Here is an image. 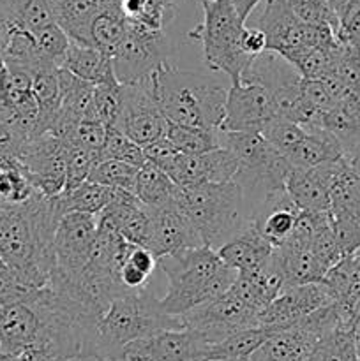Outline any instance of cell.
Masks as SVG:
<instances>
[{
  "label": "cell",
  "instance_id": "1",
  "mask_svg": "<svg viewBox=\"0 0 360 361\" xmlns=\"http://www.w3.org/2000/svg\"><path fill=\"white\" fill-rule=\"evenodd\" d=\"M64 215L59 196L39 190L25 203L0 204V257L35 288L49 282L53 238Z\"/></svg>",
  "mask_w": 360,
  "mask_h": 361
},
{
  "label": "cell",
  "instance_id": "2",
  "mask_svg": "<svg viewBox=\"0 0 360 361\" xmlns=\"http://www.w3.org/2000/svg\"><path fill=\"white\" fill-rule=\"evenodd\" d=\"M168 279L164 298L159 307L172 317H180L194 307L224 295L236 279V271L226 267L217 250L207 245L191 247L157 261Z\"/></svg>",
  "mask_w": 360,
  "mask_h": 361
},
{
  "label": "cell",
  "instance_id": "3",
  "mask_svg": "<svg viewBox=\"0 0 360 361\" xmlns=\"http://www.w3.org/2000/svg\"><path fill=\"white\" fill-rule=\"evenodd\" d=\"M152 90L168 122L221 130L228 90L215 80L164 62L152 74Z\"/></svg>",
  "mask_w": 360,
  "mask_h": 361
},
{
  "label": "cell",
  "instance_id": "4",
  "mask_svg": "<svg viewBox=\"0 0 360 361\" xmlns=\"http://www.w3.org/2000/svg\"><path fill=\"white\" fill-rule=\"evenodd\" d=\"M179 317L164 314L148 288L129 289L112 300L95 323L90 360L109 361L127 344L161 330H180Z\"/></svg>",
  "mask_w": 360,
  "mask_h": 361
},
{
  "label": "cell",
  "instance_id": "5",
  "mask_svg": "<svg viewBox=\"0 0 360 361\" xmlns=\"http://www.w3.org/2000/svg\"><path fill=\"white\" fill-rule=\"evenodd\" d=\"M175 203L194 226L201 243L214 250L249 221L244 192L235 180L193 187L176 185Z\"/></svg>",
  "mask_w": 360,
  "mask_h": 361
},
{
  "label": "cell",
  "instance_id": "6",
  "mask_svg": "<svg viewBox=\"0 0 360 361\" xmlns=\"http://www.w3.org/2000/svg\"><path fill=\"white\" fill-rule=\"evenodd\" d=\"M221 147L228 148L236 159L235 182L244 192L246 204L254 207L267 197L284 192V182L292 164L279 154L260 130H221Z\"/></svg>",
  "mask_w": 360,
  "mask_h": 361
},
{
  "label": "cell",
  "instance_id": "7",
  "mask_svg": "<svg viewBox=\"0 0 360 361\" xmlns=\"http://www.w3.org/2000/svg\"><path fill=\"white\" fill-rule=\"evenodd\" d=\"M203 6V23L189 32V39L203 46L205 66L215 73H224L232 83L240 81L244 71L254 56L242 49V32L246 21L236 13L232 0H200Z\"/></svg>",
  "mask_w": 360,
  "mask_h": 361
},
{
  "label": "cell",
  "instance_id": "8",
  "mask_svg": "<svg viewBox=\"0 0 360 361\" xmlns=\"http://www.w3.org/2000/svg\"><path fill=\"white\" fill-rule=\"evenodd\" d=\"M246 25L260 28L267 37V51L284 59L313 46L337 41L335 30L328 25H309L300 20L288 0H261L247 16Z\"/></svg>",
  "mask_w": 360,
  "mask_h": 361
},
{
  "label": "cell",
  "instance_id": "9",
  "mask_svg": "<svg viewBox=\"0 0 360 361\" xmlns=\"http://www.w3.org/2000/svg\"><path fill=\"white\" fill-rule=\"evenodd\" d=\"M173 48L164 32L129 25L126 37L113 53V71L120 85L147 80L172 55Z\"/></svg>",
  "mask_w": 360,
  "mask_h": 361
},
{
  "label": "cell",
  "instance_id": "10",
  "mask_svg": "<svg viewBox=\"0 0 360 361\" xmlns=\"http://www.w3.org/2000/svg\"><path fill=\"white\" fill-rule=\"evenodd\" d=\"M97 233V215L69 212L60 219L53 238V263L49 281H73L90 259Z\"/></svg>",
  "mask_w": 360,
  "mask_h": 361
},
{
  "label": "cell",
  "instance_id": "11",
  "mask_svg": "<svg viewBox=\"0 0 360 361\" xmlns=\"http://www.w3.org/2000/svg\"><path fill=\"white\" fill-rule=\"evenodd\" d=\"M214 344L187 328L161 330L127 344L109 361H214Z\"/></svg>",
  "mask_w": 360,
  "mask_h": 361
},
{
  "label": "cell",
  "instance_id": "12",
  "mask_svg": "<svg viewBox=\"0 0 360 361\" xmlns=\"http://www.w3.org/2000/svg\"><path fill=\"white\" fill-rule=\"evenodd\" d=\"M258 317L260 314L256 310L246 305L228 289L224 295L194 307L179 319L182 328L198 331L208 342L217 344L236 331L258 326Z\"/></svg>",
  "mask_w": 360,
  "mask_h": 361
},
{
  "label": "cell",
  "instance_id": "13",
  "mask_svg": "<svg viewBox=\"0 0 360 361\" xmlns=\"http://www.w3.org/2000/svg\"><path fill=\"white\" fill-rule=\"evenodd\" d=\"M166 126L168 120L159 111L152 90V76L122 85V109L115 129L145 148L164 136Z\"/></svg>",
  "mask_w": 360,
  "mask_h": 361
},
{
  "label": "cell",
  "instance_id": "14",
  "mask_svg": "<svg viewBox=\"0 0 360 361\" xmlns=\"http://www.w3.org/2000/svg\"><path fill=\"white\" fill-rule=\"evenodd\" d=\"M66 150V143L52 133L39 134L25 141L18 161L35 190L46 196H60L64 192Z\"/></svg>",
  "mask_w": 360,
  "mask_h": 361
},
{
  "label": "cell",
  "instance_id": "15",
  "mask_svg": "<svg viewBox=\"0 0 360 361\" xmlns=\"http://www.w3.org/2000/svg\"><path fill=\"white\" fill-rule=\"evenodd\" d=\"M334 303L330 291L325 282H313V284L288 286L282 289L258 317V326L268 328L272 331L284 330L293 326L313 314L314 310Z\"/></svg>",
  "mask_w": 360,
  "mask_h": 361
},
{
  "label": "cell",
  "instance_id": "16",
  "mask_svg": "<svg viewBox=\"0 0 360 361\" xmlns=\"http://www.w3.org/2000/svg\"><path fill=\"white\" fill-rule=\"evenodd\" d=\"M239 164L228 148L219 147L201 154L179 152L162 171L179 187H193L201 183L232 182Z\"/></svg>",
  "mask_w": 360,
  "mask_h": 361
},
{
  "label": "cell",
  "instance_id": "17",
  "mask_svg": "<svg viewBox=\"0 0 360 361\" xmlns=\"http://www.w3.org/2000/svg\"><path fill=\"white\" fill-rule=\"evenodd\" d=\"M275 116L272 95L256 81H236L228 88L221 130H260Z\"/></svg>",
  "mask_w": 360,
  "mask_h": 361
},
{
  "label": "cell",
  "instance_id": "18",
  "mask_svg": "<svg viewBox=\"0 0 360 361\" xmlns=\"http://www.w3.org/2000/svg\"><path fill=\"white\" fill-rule=\"evenodd\" d=\"M147 210L150 215V235H148L147 249L157 257V261L184 249L203 245L194 226L175 201L164 207L147 208Z\"/></svg>",
  "mask_w": 360,
  "mask_h": 361
},
{
  "label": "cell",
  "instance_id": "19",
  "mask_svg": "<svg viewBox=\"0 0 360 361\" xmlns=\"http://www.w3.org/2000/svg\"><path fill=\"white\" fill-rule=\"evenodd\" d=\"M44 319L34 300L0 303V351L16 353L41 348Z\"/></svg>",
  "mask_w": 360,
  "mask_h": 361
},
{
  "label": "cell",
  "instance_id": "20",
  "mask_svg": "<svg viewBox=\"0 0 360 361\" xmlns=\"http://www.w3.org/2000/svg\"><path fill=\"white\" fill-rule=\"evenodd\" d=\"M272 252H274L272 243L261 235L251 219L235 236H232L217 249L222 263L236 274L254 270L263 264L272 256Z\"/></svg>",
  "mask_w": 360,
  "mask_h": 361
},
{
  "label": "cell",
  "instance_id": "21",
  "mask_svg": "<svg viewBox=\"0 0 360 361\" xmlns=\"http://www.w3.org/2000/svg\"><path fill=\"white\" fill-rule=\"evenodd\" d=\"M286 194L302 212H330V194L318 168L289 169L284 182Z\"/></svg>",
  "mask_w": 360,
  "mask_h": 361
},
{
  "label": "cell",
  "instance_id": "22",
  "mask_svg": "<svg viewBox=\"0 0 360 361\" xmlns=\"http://www.w3.org/2000/svg\"><path fill=\"white\" fill-rule=\"evenodd\" d=\"M60 67L94 85L116 80L115 71H113V60L108 53L101 51L94 46L78 44L73 41H71L69 49H67Z\"/></svg>",
  "mask_w": 360,
  "mask_h": 361
},
{
  "label": "cell",
  "instance_id": "23",
  "mask_svg": "<svg viewBox=\"0 0 360 361\" xmlns=\"http://www.w3.org/2000/svg\"><path fill=\"white\" fill-rule=\"evenodd\" d=\"M0 56H2L4 66L21 67V69L30 71L32 74L46 66H55L42 55L34 34L14 23H9L7 27L2 46H0Z\"/></svg>",
  "mask_w": 360,
  "mask_h": 361
},
{
  "label": "cell",
  "instance_id": "24",
  "mask_svg": "<svg viewBox=\"0 0 360 361\" xmlns=\"http://www.w3.org/2000/svg\"><path fill=\"white\" fill-rule=\"evenodd\" d=\"M344 157L341 141L323 129H307L304 140L286 155L293 168H316Z\"/></svg>",
  "mask_w": 360,
  "mask_h": 361
},
{
  "label": "cell",
  "instance_id": "25",
  "mask_svg": "<svg viewBox=\"0 0 360 361\" xmlns=\"http://www.w3.org/2000/svg\"><path fill=\"white\" fill-rule=\"evenodd\" d=\"M274 257L284 275L286 288L321 282L327 274V270L318 263L314 254L307 247L282 243L274 249Z\"/></svg>",
  "mask_w": 360,
  "mask_h": 361
},
{
  "label": "cell",
  "instance_id": "26",
  "mask_svg": "<svg viewBox=\"0 0 360 361\" xmlns=\"http://www.w3.org/2000/svg\"><path fill=\"white\" fill-rule=\"evenodd\" d=\"M129 20L120 9L119 0H102L90 23V46L113 56L129 30Z\"/></svg>",
  "mask_w": 360,
  "mask_h": 361
},
{
  "label": "cell",
  "instance_id": "27",
  "mask_svg": "<svg viewBox=\"0 0 360 361\" xmlns=\"http://www.w3.org/2000/svg\"><path fill=\"white\" fill-rule=\"evenodd\" d=\"M102 0H55L56 23L78 44L90 46V23Z\"/></svg>",
  "mask_w": 360,
  "mask_h": 361
},
{
  "label": "cell",
  "instance_id": "28",
  "mask_svg": "<svg viewBox=\"0 0 360 361\" xmlns=\"http://www.w3.org/2000/svg\"><path fill=\"white\" fill-rule=\"evenodd\" d=\"M59 85H60V108L59 115L64 118L80 120L87 118L90 109L92 97H94L95 85L74 76L69 71L59 67Z\"/></svg>",
  "mask_w": 360,
  "mask_h": 361
},
{
  "label": "cell",
  "instance_id": "29",
  "mask_svg": "<svg viewBox=\"0 0 360 361\" xmlns=\"http://www.w3.org/2000/svg\"><path fill=\"white\" fill-rule=\"evenodd\" d=\"M134 194L143 207L157 208L175 201L176 185L161 168L147 161L138 169Z\"/></svg>",
  "mask_w": 360,
  "mask_h": 361
},
{
  "label": "cell",
  "instance_id": "30",
  "mask_svg": "<svg viewBox=\"0 0 360 361\" xmlns=\"http://www.w3.org/2000/svg\"><path fill=\"white\" fill-rule=\"evenodd\" d=\"M339 49H341V41L337 39L328 44H318L286 56V60L295 67L304 80H323L334 74Z\"/></svg>",
  "mask_w": 360,
  "mask_h": 361
},
{
  "label": "cell",
  "instance_id": "31",
  "mask_svg": "<svg viewBox=\"0 0 360 361\" xmlns=\"http://www.w3.org/2000/svg\"><path fill=\"white\" fill-rule=\"evenodd\" d=\"M119 2L129 23L154 32H164V27L175 18L176 13L175 4L169 0H119Z\"/></svg>",
  "mask_w": 360,
  "mask_h": 361
},
{
  "label": "cell",
  "instance_id": "32",
  "mask_svg": "<svg viewBox=\"0 0 360 361\" xmlns=\"http://www.w3.org/2000/svg\"><path fill=\"white\" fill-rule=\"evenodd\" d=\"M274 334L263 326L247 328L229 335L224 341L214 344V361H247L254 351Z\"/></svg>",
  "mask_w": 360,
  "mask_h": 361
},
{
  "label": "cell",
  "instance_id": "33",
  "mask_svg": "<svg viewBox=\"0 0 360 361\" xmlns=\"http://www.w3.org/2000/svg\"><path fill=\"white\" fill-rule=\"evenodd\" d=\"M109 197H112V189L109 187L85 180L76 189L66 190V192L60 194L59 201L64 214L80 212V214L99 215L102 208L108 204Z\"/></svg>",
  "mask_w": 360,
  "mask_h": 361
},
{
  "label": "cell",
  "instance_id": "34",
  "mask_svg": "<svg viewBox=\"0 0 360 361\" xmlns=\"http://www.w3.org/2000/svg\"><path fill=\"white\" fill-rule=\"evenodd\" d=\"M309 361H360L355 348V326L341 324L323 335Z\"/></svg>",
  "mask_w": 360,
  "mask_h": 361
},
{
  "label": "cell",
  "instance_id": "35",
  "mask_svg": "<svg viewBox=\"0 0 360 361\" xmlns=\"http://www.w3.org/2000/svg\"><path fill=\"white\" fill-rule=\"evenodd\" d=\"M221 130H208L201 127L182 126L168 122L164 136L184 154H201L221 147Z\"/></svg>",
  "mask_w": 360,
  "mask_h": 361
},
{
  "label": "cell",
  "instance_id": "36",
  "mask_svg": "<svg viewBox=\"0 0 360 361\" xmlns=\"http://www.w3.org/2000/svg\"><path fill=\"white\" fill-rule=\"evenodd\" d=\"M120 109H122V85L116 80L95 85L87 118L95 120L108 129H115Z\"/></svg>",
  "mask_w": 360,
  "mask_h": 361
},
{
  "label": "cell",
  "instance_id": "37",
  "mask_svg": "<svg viewBox=\"0 0 360 361\" xmlns=\"http://www.w3.org/2000/svg\"><path fill=\"white\" fill-rule=\"evenodd\" d=\"M136 166H131L122 161H113V159H102L88 175V180L101 185L109 187V189H122L134 192L138 176Z\"/></svg>",
  "mask_w": 360,
  "mask_h": 361
},
{
  "label": "cell",
  "instance_id": "38",
  "mask_svg": "<svg viewBox=\"0 0 360 361\" xmlns=\"http://www.w3.org/2000/svg\"><path fill=\"white\" fill-rule=\"evenodd\" d=\"M11 23L32 34L48 25L56 23L55 0H20Z\"/></svg>",
  "mask_w": 360,
  "mask_h": 361
},
{
  "label": "cell",
  "instance_id": "39",
  "mask_svg": "<svg viewBox=\"0 0 360 361\" xmlns=\"http://www.w3.org/2000/svg\"><path fill=\"white\" fill-rule=\"evenodd\" d=\"M260 133L263 134L265 140L286 157L300 141L304 140V136L307 134V129L300 123L292 122L288 118H282V116H272L267 123L260 129Z\"/></svg>",
  "mask_w": 360,
  "mask_h": 361
},
{
  "label": "cell",
  "instance_id": "40",
  "mask_svg": "<svg viewBox=\"0 0 360 361\" xmlns=\"http://www.w3.org/2000/svg\"><path fill=\"white\" fill-rule=\"evenodd\" d=\"M66 190L76 189L78 185L88 180V175L94 166L101 161V152L88 150V148L66 145Z\"/></svg>",
  "mask_w": 360,
  "mask_h": 361
},
{
  "label": "cell",
  "instance_id": "41",
  "mask_svg": "<svg viewBox=\"0 0 360 361\" xmlns=\"http://www.w3.org/2000/svg\"><path fill=\"white\" fill-rule=\"evenodd\" d=\"M102 159L122 161L131 166H136V168H141V166L147 162L143 147L134 143L131 137H127L126 134L120 133L119 129H109L108 134H106L104 147H102L101 150V161Z\"/></svg>",
  "mask_w": 360,
  "mask_h": 361
},
{
  "label": "cell",
  "instance_id": "42",
  "mask_svg": "<svg viewBox=\"0 0 360 361\" xmlns=\"http://www.w3.org/2000/svg\"><path fill=\"white\" fill-rule=\"evenodd\" d=\"M41 288L28 284L7 261L0 257V303L28 302Z\"/></svg>",
  "mask_w": 360,
  "mask_h": 361
},
{
  "label": "cell",
  "instance_id": "43",
  "mask_svg": "<svg viewBox=\"0 0 360 361\" xmlns=\"http://www.w3.org/2000/svg\"><path fill=\"white\" fill-rule=\"evenodd\" d=\"M35 41H37L39 49L42 51V55L49 60V62L55 63L56 67H60L64 56H66L67 49L71 46L69 35L64 32V28L59 23H52L48 27L41 28L34 34Z\"/></svg>",
  "mask_w": 360,
  "mask_h": 361
},
{
  "label": "cell",
  "instance_id": "44",
  "mask_svg": "<svg viewBox=\"0 0 360 361\" xmlns=\"http://www.w3.org/2000/svg\"><path fill=\"white\" fill-rule=\"evenodd\" d=\"M332 229L342 254L349 256L360 249V208L332 217Z\"/></svg>",
  "mask_w": 360,
  "mask_h": 361
},
{
  "label": "cell",
  "instance_id": "45",
  "mask_svg": "<svg viewBox=\"0 0 360 361\" xmlns=\"http://www.w3.org/2000/svg\"><path fill=\"white\" fill-rule=\"evenodd\" d=\"M108 127L102 123L95 122L92 118H83L71 129L66 140H62L66 145H76V147L88 148V150L101 152L104 147L106 134H108Z\"/></svg>",
  "mask_w": 360,
  "mask_h": 361
},
{
  "label": "cell",
  "instance_id": "46",
  "mask_svg": "<svg viewBox=\"0 0 360 361\" xmlns=\"http://www.w3.org/2000/svg\"><path fill=\"white\" fill-rule=\"evenodd\" d=\"M334 76L353 94L360 95V49L341 42L337 60H335Z\"/></svg>",
  "mask_w": 360,
  "mask_h": 361
},
{
  "label": "cell",
  "instance_id": "47",
  "mask_svg": "<svg viewBox=\"0 0 360 361\" xmlns=\"http://www.w3.org/2000/svg\"><path fill=\"white\" fill-rule=\"evenodd\" d=\"M309 250L314 254L318 263H320L327 271L330 270L332 267H335V264L344 257L341 247H339L337 238H335L334 235V229H332V222L330 224L323 226V228L316 233V236H314L313 242H311Z\"/></svg>",
  "mask_w": 360,
  "mask_h": 361
},
{
  "label": "cell",
  "instance_id": "48",
  "mask_svg": "<svg viewBox=\"0 0 360 361\" xmlns=\"http://www.w3.org/2000/svg\"><path fill=\"white\" fill-rule=\"evenodd\" d=\"M337 39L342 44L360 49V0H349L339 16Z\"/></svg>",
  "mask_w": 360,
  "mask_h": 361
},
{
  "label": "cell",
  "instance_id": "49",
  "mask_svg": "<svg viewBox=\"0 0 360 361\" xmlns=\"http://www.w3.org/2000/svg\"><path fill=\"white\" fill-rule=\"evenodd\" d=\"M300 88H302V95L304 99H306L307 104L316 111L318 118H320V115L327 113L328 109L335 104L334 97H332L330 90H328L327 83H325L323 80H304L302 78ZM314 126H316V123H314Z\"/></svg>",
  "mask_w": 360,
  "mask_h": 361
},
{
  "label": "cell",
  "instance_id": "50",
  "mask_svg": "<svg viewBox=\"0 0 360 361\" xmlns=\"http://www.w3.org/2000/svg\"><path fill=\"white\" fill-rule=\"evenodd\" d=\"M27 137L18 133L6 118L0 116V164L11 159H18L21 147L25 145Z\"/></svg>",
  "mask_w": 360,
  "mask_h": 361
},
{
  "label": "cell",
  "instance_id": "51",
  "mask_svg": "<svg viewBox=\"0 0 360 361\" xmlns=\"http://www.w3.org/2000/svg\"><path fill=\"white\" fill-rule=\"evenodd\" d=\"M143 152H145V157H147L148 162L155 164L157 168L164 169L166 164H168V162L172 161V159L175 157L180 150L172 143V141L168 140V137L162 136V137H159L157 141H154V143L147 145V147L143 148Z\"/></svg>",
  "mask_w": 360,
  "mask_h": 361
},
{
  "label": "cell",
  "instance_id": "52",
  "mask_svg": "<svg viewBox=\"0 0 360 361\" xmlns=\"http://www.w3.org/2000/svg\"><path fill=\"white\" fill-rule=\"evenodd\" d=\"M242 49L254 59L267 51V37H265L263 32L260 28L246 25L242 32Z\"/></svg>",
  "mask_w": 360,
  "mask_h": 361
},
{
  "label": "cell",
  "instance_id": "53",
  "mask_svg": "<svg viewBox=\"0 0 360 361\" xmlns=\"http://www.w3.org/2000/svg\"><path fill=\"white\" fill-rule=\"evenodd\" d=\"M344 161L348 162L349 169L353 171V175H355L356 182H359L360 185V143L353 145V147L346 148L344 150Z\"/></svg>",
  "mask_w": 360,
  "mask_h": 361
},
{
  "label": "cell",
  "instance_id": "54",
  "mask_svg": "<svg viewBox=\"0 0 360 361\" xmlns=\"http://www.w3.org/2000/svg\"><path fill=\"white\" fill-rule=\"evenodd\" d=\"M232 2H233V6H235L236 13L240 14V18L246 21L247 16H249V14L256 9V6L261 2V0H232Z\"/></svg>",
  "mask_w": 360,
  "mask_h": 361
},
{
  "label": "cell",
  "instance_id": "55",
  "mask_svg": "<svg viewBox=\"0 0 360 361\" xmlns=\"http://www.w3.org/2000/svg\"><path fill=\"white\" fill-rule=\"evenodd\" d=\"M325 2H327V6L330 7L332 11H334L335 16L339 18V16H341L342 11H344V7L348 6L349 0H325Z\"/></svg>",
  "mask_w": 360,
  "mask_h": 361
},
{
  "label": "cell",
  "instance_id": "56",
  "mask_svg": "<svg viewBox=\"0 0 360 361\" xmlns=\"http://www.w3.org/2000/svg\"><path fill=\"white\" fill-rule=\"evenodd\" d=\"M18 2H20V0H0V6H4L6 9H9L11 14L14 16V11H16Z\"/></svg>",
  "mask_w": 360,
  "mask_h": 361
},
{
  "label": "cell",
  "instance_id": "57",
  "mask_svg": "<svg viewBox=\"0 0 360 361\" xmlns=\"http://www.w3.org/2000/svg\"><path fill=\"white\" fill-rule=\"evenodd\" d=\"M73 361H104V360H73Z\"/></svg>",
  "mask_w": 360,
  "mask_h": 361
},
{
  "label": "cell",
  "instance_id": "58",
  "mask_svg": "<svg viewBox=\"0 0 360 361\" xmlns=\"http://www.w3.org/2000/svg\"><path fill=\"white\" fill-rule=\"evenodd\" d=\"M355 256H356V257H359V261H360V249H359V250H356V252H355Z\"/></svg>",
  "mask_w": 360,
  "mask_h": 361
},
{
  "label": "cell",
  "instance_id": "59",
  "mask_svg": "<svg viewBox=\"0 0 360 361\" xmlns=\"http://www.w3.org/2000/svg\"><path fill=\"white\" fill-rule=\"evenodd\" d=\"M0 175H2V166H0Z\"/></svg>",
  "mask_w": 360,
  "mask_h": 361
},
{
  "label": "cell",
  "instance_id": "60",
  "mask_svg": "<svg viewBox=\"0 0 360 361\" xmlns=\"http://www.w3.org/2000/svg\"><path fill=\"white\" fill-rule=\"evenodd\" d=\"M169 2H173V4H175V2H176V0H169Z\"/></svg>",
  "mask_w": 360,
  "mask_h": 361
}]
</instances>
